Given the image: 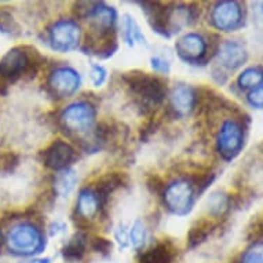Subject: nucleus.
Returning a JSON list of instances; mask_svg holds the SVG:
<instances>
[{
	"label": "nucleus",
	"mask_w": 263,
	"mask_h": 263,
	"mask_svg": "<svg viewBox=\"0 0 263 263\" xmlns=\"http://www.w3.org/2000/svg\"><path fill=\"white\" fill-rule=\"evenodd\" d=\"M115 11L109 7H98L94 11L95 28L98 30H109L115 22Z\"/></svg>",
	"instance_id": "obj_18"
},
{
	"label": "nucleus",
	"mask_w": 263,
	"mask_h": 263,
	"mask_svg": "<svg viewBox=\"0 0 263 263\" xmlns=\"http://www.w3.org/2000/svg\"><path fill=\"white\" fill-rule=\"evenodd\" d=\"M241 263H263V242H256L242 255Z\"/></svg>",
	"instance_id": "obj_23"
},
{
	"label": "nucleus",
	"mask_w": 263,
	"mask_h": 263,
	"mask_svg": "<svg viewBox=\"0 0 263 263\" xmlns=\"http://www.w3.org/2000/svg\"><path fill=\"white\" fill-rule=\"evenodd\" d=\"M127 183H128V177L124 173H112L101 177L97 182V197L100 203L108 199L109 194L113 193L116 189L121 186H127Z\"/></svg>",
	"instance_id": "obj_11"
},
{
	"label": "nucleus",
	"mask_w": 263,
	"mask_h": 263,
	"mask_svg": "<svg viewBox=\"0 0 263 263\" xmlns=\"http://www.w3.org/2000/svg\"><path fill=\"white\" fill-rule=\"evenodd\" d=\"M177 50L185 60H199L205 54V42L201 36L190 33L178 42Z\"/></svg>",
	"instance_id": "obj_10"
},
{
	"label": "nucleus",
	"mask_w": 263,
	"mask_h": 263,
	"mask_svg": "<svg viewBox=\"0 0 263 263\" xmlns=\"http://www.w3.org/2000/svg\"><path fill=\"white\" fill-rule=\"evenodd\" d=\"M7 88H9V83L6 82L5 79L0 78V97L7 94Z\"/></svg>",
	"instance_id": "obj_32"
},
{
	"label": "nucleus",
	"mask_w": 263,
	"mask_h": 263,
	"mask_svg": "<svg viewBox=\"0 0 263 263\" xmlns=\"http://www.w3.org/2000/svg\"><path fill=\"white\" fill-rule=\"evenodd\" d=\"M84 250H86V237L84 234L79 233L70 238V241L65 246L62 254H64L65 260L73 263L83 258Z\"/></svg>",
	"instance_id": "obj_16"
},
{
	"label": "nucleus",
	"mask_w": 263,
	"mask_h": 263,
	"mask_svg": "<svg viewBox=\"0 0 263 263\" xmlns=\"http://www.w3.org/2000/svg\"><path fill=\"white\" fill-rule=\"evenodd\" d=\"M62 123L70 131H84L94 120V109L87 104L70 105L62 113Z\"/></svg>",
	"instance_id": "obj_4"
},
{
	"label": "nucleus",
	"mask_w": 263,
	"mask_h": 263,
	"mask_svg": "<svg viewBox=\"0 0 263 263\" xmlns=\"http://www.w3.org/2000/svg\"><path fill=\"white\" fill-rule=\"evenodd\" d=\"M263 82V69L262 68H248L238 78V84L242 88H251L256 87Z\"/></svg>",
	"instance_id": "obj_21"
},
{
	"label": "nucleus",
	"mask_w": 263,
	"mask_h": 263,
	"mask_svg": "<svg viewBox=\"0 0 263 263\" xmlns=\"http://www.w3.org/2000/svg\"><path fill=\"white\" fill-rule=\"evenodd\" d=\"M25 263H48V259H36V260H29Z\"/></svg>",
	"instance_id": "obj_34"
},
{
	"label": "nucleus",
	"mask_w": 263,
	"mask_h": 263,
	"mask_svg": "<svg viewBox=\"0 0 263 263\" xmlns=\"http://www.w3.org/2000/svg\"><path fill=\"white\" fill-rule=\"evenodd\" d=\"M175 248L170 241L159 242L155 248L143 255L142 263H173Z\"/></svg>",
	"instance_id": "obj_14"
},
{
	"label": "nucleus",
	"mask_w": 263,
	"mask_h": 263,
	"mask_svg": "<svg viewBox=\"0 0 263 263\" xmlns=\"http://www.w3.org/2000/svg\"><path fill=\"white\" fill-rule=\"evenodd\" d=\"M254 233L255 236H260V237H263V220H260L258 223V226H256V229H254Z\"/></svg>",
	"instance_id": "obj_33"
},
{
	"label": "nucleus",
	"mask_w": 263,
	"mask_h": 263,
	"mask_svg": "<svg viewBox=\"0 0 263 263\" xmlns=\"http://www.w3.org/2000/svg\"><path fill=\"white\" fill-rule=\"evenodd\" d=\"M73 156V149L68 143L58 139L43 152V163L47 165L48 168L60 170L66 167L72 161Z\"/></svg>",
	"instance_id": "obj_8"
},
{
	"label": "nucleus",
	"mask_w": 263,
	"mask_h": 263,
	"mask_svg": "<svg viewBox=\"0 0 263 263\" xmlns=\"http://www.w3.org/2000/svg\"><path fill=\"white\" fill-rule=\"evenodd\" d=\"M79 26L72 21H60L51 28V42L57 50L65 51L78 44Z\"/></svg>",
	"instance_id": "obj_6"
},
{
	"label": "nucleus",
	"mask_w": 263,
	"mask_h": 263,
	"mask_svg": "<svg viewBox=\"0 0 263 263\" xmlns=\"http://www.w3.org/2000/svg\"><path fill=\"white\" fill-rule=\"evenodd\" d=\"M145 240H146L145 228H143L141 222H137V223L134 224L133 230H131V241H133V246H134L135 248H141V247L145 244Z\"/></svg>",
	"instance_id": "obj_26"
},
{
	"label": "nucleus",
	"mask_w": 263,
	"mask_h": 263,
	"mask_svg": "<svg viewBox=\"0 0 263 263\" xmlns=\"http://www.w3.org/2000/svg\"><path fill=\"white\" fill-rule=\"evenodd\" d=\"M10 251L18 255H32L43 248V238L37 229L30 224H20L11 229L7 237Z\"/></svg>",
	"instance_id": "obj_2"
},
{
	"label": "nucleus",
	"mask_w": 263,
	"mask_h": 263,
	"mask_svg": "<svg viewBox=\"0 0 263 263\" xmlns=\"http://www.w3.org/2000/svg\"><path fill=\"white\" fill-rule=\"evenodd\" d=\"M91 248L95 252H100L102 255H109L112 250V242L102 237H94L91 240Z\"/></svg>",
	"instance_id": "obj_27"
},
{
	"label": "nucleus",
	"mask_w": 263,
	"mask_h": 263,
	"mask_svg": "<svg viewBox=\"0 0 263 263\" xmlns=\"http://www.w3.org/2000/svg\"><path fill=\"white\" fill-rule=\"evenodd\" d=\"M215 228V224L208 219H200L194 222V224L190 228L189 234H187V244L190 248L199 246L208 237V234L211 233L212 229Z\"/></svg>",
	"instance_id": "obj_15"
},
{
	"label": "nucleus",
	"mask_w": 263,
	"mask_h": 263,
	"mask_svg": "<svg viewBox=\"0 0 263 263\" xmlns=\"http://www.w3.org/2000/svg\"><path fill=\"white\" fill-rule=\"evenodd\" d=\"M152 62H153V68H156V69L161 70V72H167V70H168V65H167V62H164V61L159 60V58H153Z\"/></svg>",
	"instance_id": "obj_31"
},
{
	"label": "nucleus",
	"mask_w": 263,
	"mask_h": 263,
	"mask_svg": "<svg viewBox=\"0 0 263 263\" xmlns=\"http://www.w3.org/2000/svg\"><path fill=\"white\" fill-rule=\"evenodd\" d=\"M218 146L224 159L230 160L238 155L242 146V131L236 121H226L222 125Z\"/></svg>",
	"instance_id": "obj_3"
},
{
	"label": "nucleus",
	"mask_w": 263,
	"mask_h": 263,
	"mask_svg": "<svg viewBox=\"0 0 263 263\" xmlns=\"http://www.w3.org/2000/svg\"><path fill=\"white\" fill-rule=\"evenodd\" d=\"M124 28H125V37L128 40V43H134L135 40H139V42H145V37H142L141 35V32H139V28L137 26L131 18L127 17L125 20V24H124Z\"/></svg>",
	"instance_id": "obj_25"
},
{
	"label": "nucleus",
	"mask_w": 263,
	"mask_h": 263,
	"mask_svg": "<svg viewBox=\"0 0 263 263\" xmlns=\"http://www.w3.org/2000/svg\"><path fill=\"white\" fill-rule=\"evenodd\" d=\"M98 205H100V200H98L94 192L86 189L80 193L78 210L82 218H86V219L91 218L97 212V210H98Z\"/></svg>",
	"instance_id": "obj_17"
},
{
	"label": "nucleus",
	"mask_w": 263,
	"mask_h": 263,
	"mask_svg": "<svg viewBox=\"0 0 263 263\" xmlns=\"http://www.w3.org/2000/svg\"><path fill=\"white\" fill-rule=\"evenodd\" d=\"M50 87L55 94L61 97L72 94L79 87V76L72 69L61 68L57 69L50 78Z\"/></svg>",
	"instance_id": "obj_9"
},
{
	"label": "nucleus",
	"mask_w": 263,
	"mask_h": 263,
	"mask_svg": "<svg viewBox=\"0 0 263 263\" xmlns=\"http://www.w3.org/2000/svg\"><path fill=\"white\" fill-rule=\"evenodd\" d=\"M193 190L187 182H175L165 190V203L173 211L178 214H185L189 211L192 204Z\"/></svg>",
	"instance_id": "obj_5"
},
{
	"label": "nucleus",
	"mask_w": 263,
	"mask_h": 263,
	"mask_svg": "<svg viewBox=\"0 0 263 263\" xmlns=\"http://www.w3.org/2000/svg\"><path fill=\"white\" fill-rule=\"evenodd\" d=\"M210 204V211L214 215H222L229 207L228 197H224L223 194H212V197L208 200Z\"/></svg>",
	"instance_id": "obj_22"
},
{
	"label": "nucleus",
	"mask_w": 263,
	"mask_h": 263,
	"mask_svg": "<svg viewBox=\"0 0 263 263\" xmlns=\"http://www.w3.org/2000/svg\"><path fill=\"white\" fill-rule=\"evenodd\" d=\"M2 247H3V234L0 232V251H2Z\"/></svg>",
	"instance_id": "obj_35"
},
{
	"label": "nucleus",
	"mask_w": 263,
	"mask_h": 263,
	"mask_svg": "<svg viewBox=\"0 0 263 263\" xmlns=\"http://www.w3.org/2000/svg\"><path fill=\"white\" fill-rule=\"evenodd\" d=\"M194 102H196V95L192 88L186 86H179L174 90L171 104L178 113H181V115L189 113L193 109Z\"/></svg>",
	"instance_id": "obj_13"
},
{
	"label": "nucleus",
	"mask_w": 263,
	"mask_h": 263,
	"mask_svg": "<svg viewBox=\"0 0 263 263\" xmlns=\"http://www.w3.org/2000/svg\"><path fill=\"white\" fill-rule=\"evenodd\" d=\"M123 79L131 87V90L134 91L135 94H138L142 100L153 102V104H160L164 100L165 88H164L163 82H160L157 78L149 76L147 73H143L139 70H133L128 73H124Z\"/></svg>",
	"instance_id": "obj_1"
},
{
	"label": "nucleus",
	"mask_w": 263,
	"mask_h": 263,
	"mask_svg": "<svg viewBox=\"0 0 263 263\" xmlns=\"http://www.w3.org/2000/svg\"><path fill=\"white\" fill-rule=\"evenodd\" d=\"M147 187L151 189V192L153 193H160L161 190L164 189V182L163 179L157 175H152V177L147 178Z\"/></svg>",
	"instance_id": "obj_29"
},
{
	"label": "nucleus",
	"mask_w": 263,
	"mask_h": 263,
	"mask_svg": "<svg viewBox=\"0 0 263 263\" xmlns=\"http://www.w3.org/2000/svg\"><path fill=\"white\" fill-rule=\"evenodd\" d=\"M241 21V10L234 2H223L212 11V22L218 29H234Z\"/></svg>",
	"instance_id": "obj_7"
},
{
	"label": "nucleus",
	"mask_w": 263,
	"mask_h": 263,
	"mask_svg": "<svg viewBox=\"0 0 263 263\" xmlns=\"http://www.w3.org/2000/svg\"><path fill=\"white\" fill-rule=\"evenodd\" d=\"M18 165V156L13 152L0 151V171L3 173H11Z\"/></svg>",
	"instance_id": "obj_24"
},
{
	"label": "nucleus",
	"mask_w": 263,
	"mask_h": 263,
	"mask_svg": "<svg viewBox=\"0 0 263 263\" xmlns=\"http://www.w3.org/2000/svg\"><path fill=\"white\" fill-rule=\"evenodd\" d=\"M248 101L255 108H263V86L252 91L248 97Z\"/></svg>",
	"instance_id": "obj_28"
},
{
	"label": "nucleus",
	"mask_w": 263,
	"mask_h": 263,
	"mask_svg": "<svg viewBox=\"0 0 263 263\" xmlns=\"http://www.w3.org/2000/svg\"><path fill=\"white\" fill-rule=\"evenodd\" d=\"M76 183V175L73 171H64L55 178V192L60 196H68Z\"/></svg>",
	"instance_id": "obj_20"
},
{
	"label": "nucleus",
	"mask_w": 263,
	"mask_h": 263,
	"mask_svg": "<svg viewBox=\"0 0 263 263\" xmlns=\"http://www.w3.org/2000/svg\"><path fill=\"white\" fill-rule=\"evenodd\" d=\"M0 30L3 33L11 36H18L21 33L20 25L14 20L13 14L10 13L6 7H0Z\"/></svg>",
	"instance_id": "obj_19"
},
{
	"label": "nucleus",
	"mask_w": 263,
	"mask_h": 263,
	"mask_svg": "<svg viewBox=\"0 0 263 263\" xmlns=\"http://www.w3.org/2000/svg\"><path fill=\"white\" fill-rule=\"evenodd\" d=\"M219 58L224 66H228L230 69H236L246 62L247 52L238 43L228 42L220 47Z\"/></svg>",
	"instance_id": "obj_12"
},
{
	"label": "nucleus",
	"mask_w": 263,
	"mask_h": 263,
	"mask_svg": "<svg viewBox=\"0 0 263 263\" xmlns=\"http://www.w3.org/2000/svg\"><path fill=\"white\" fill-rule=\"evenodd\" d=\"M91 79H92V82L97 86H100L105 80V70L101 66H92V69H91Z\"/></svg>",
	"instance_id": "obj_30"
}]
</instances>
